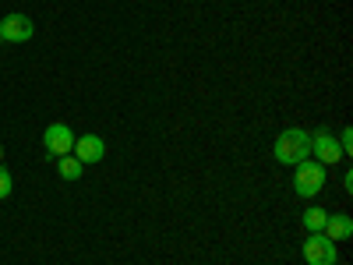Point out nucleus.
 <instances>
[{"instance_id": "obj_1", "label": "nucleus", "mask_w": 353, "mask_h": 265, "mask_svg": "<svg viewBox=\"0 0 353 265\" xmlns=\"http://www.w3.org/2000/svg\"><path fill=\"white\" fill-rule=\"evenodd\" d=\"M311 156V135L301 131V128H286L279 138H276V159L279 163H290L297 166Z\"/></svg>"}, {"instance_id": "obj_2", "label": "nucleus", "mask_w": 353, "mask_h": 265, "mask_svg": "<svg viewBox=\"0 0 353 265\" xmlns=\"http://www.w3.org/2000/svg\"><path fill=\"white\" fill-rule=\"evenodd\" d=\"M321 188H325V166L321 163H297V170H293V191H297L301 198H314Z\"/></svg>"}, {"instance_id": "obj_3", "label": "nucleus", "mask_w": 353, "mask_h": 265, "mask_svg": "<svg viewBox=\"0 0 353 265\" xmlns=\"http://www.w3.org/2000/svg\"><path fill=\"white\" fill-rule=\"evenodd\" d=\"M304 262L307 265H336L339 262L336 241H329L325 233H311V237L304 241Z\"/></svg>"}, {"instance_id": "obj_4", "label": "nucleus", "mask_w": 353, "mask_h": 265, "mask_svg": "<svg viewBox=\"0 0 353 265\" xmlns=\"http://www.w3.org/2000/svg\"><path fill=\"white\" fill-rule=\"evenodd\" d=\"M74 131L68 128V124H50L46 131H43V145H46V153L50 156H71V149H74Z\"/></svg>"}, {"instance_id": "obj_5", "label": "nucleus", "mask_w": 353, "mask_h": 265, "mask_svg": "<svg viewBox=\"0 0 353 265\" xmlns=\"http://www.w3.org/2000/svg\"><path fill=\"white\" fill-rule=\"evenodd\" d=\"M32 21H28L25 14H8L0 18V43H28L32 39Z\"/></svg>"}, {"instance_id": "obj_6", "label": "nucleus", "mask_w": 353, "mask_h": 265, "mask_svg": "<svg viewBox=\"0 0 353 265\" xmlns=\"http://www.w3.org/2000/svg\"><path fill=\"white\" fill-rule=\"evenodd\" d=\"M311 156L318 163H339V159H346L343 149H339V138H332L329 131H314L311 135Z\"/></svg>"}, {"instance_id": "obj_7", "label": "nucleus", "mask_w": 353, "mask_h": 265, "mask_svg": "<svg viewBox=\"0 0 353 265\" xmlns=\"http://www.w3.org/2000/svg\"><path fill=\"white\" fill-rule=\"evenodd\" d=\"M71 153H78V163H99L106 156V145L99 135H81V138H74Z\"/></svg>"}, {"instance_id": "obj_8", "label": "nucleus", "mask_w": 353, "mask_h": 265, "mask_svg": "<svg viewBox=\"0 0 353 265\" xmlns=\"http://www.w3.org/2000/svg\"><path fill=\"white\" fill-rule=\"evenodd\" d=\"M321 233H325L329 241H350L353 237V219L346 213H336L325 219V226H321Z\"/></svg>"}, {"instance_id": "obj_9", "label": "nucleus", "mask_w": 353, "mask_h": 265, "mask_svg": "<svg viewBox=\"0 0 353 265\" xmlns=\"http://www.w3.org/2000/svg\"><path fill=\"white\" fill-rule=\"evenodd\" d=\"M57 173H61L64 181H78L85 173V163H78V156H61L57 159Z\"/></svg>"}, {"instance_id": "obj_10", "label": "nucleus", "mask_w": 353, "mask_h": 265, "mask_svg": "<svg viewBox=\"0 0 353 265\" xmlns=\"http://www.w3.org/2000/svg\"><path fill=\"white\" fill-rule=\"evenodd\" d=\"M325 219H329V213H325V209H318V205H314V209H307V213H304V226H307L311 233H321V226H325Z\"/></svg>"}, {"instance_id": "obj_11", "label": "nucleus", "mask_w": 353, "mask_h": 265, "mask_svg": "<svg viewBox=\"0 0 353 265\" xmlns=\"http://www.w3.org/2000/svg\"><path fill=\"white\" fill-rule=\"evenodd\" d=\"M14 191V177L8 173V166H0V198H8Z\"/></svg>"}, {"instance_id": "obj_12", "label": "nucleus", "mask_w": 353, "mask_h": 265, "mask_svg": "<svg viewBox=\"0 0 353 265\" xmlns=\"http://www.w3.org/2000/svg\"><path fill=\"white\" fill-rule=\"evenodd\" d=\"M339 149H343V156H350V153H353V131H350V128H346V131H343V138H339Z\"/></svg>"}, {"instance_id": "obj_13", "label": "nucleus", "mask_w": 353, "mask_h": 265, "mask_svg": "<svg viewBox=\"0 0 353 265\" xmlns=\"http://www.w3.org/2000/svg\"><path fill=\"white\" fill-rule=\"evenodd\" d=\"M0 159H4V145H0Z\"/></svg>"}]
</instances>
